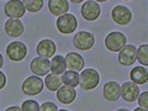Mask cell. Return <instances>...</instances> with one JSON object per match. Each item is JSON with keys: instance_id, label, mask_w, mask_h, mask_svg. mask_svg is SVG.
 <instances>
[{"instance_id": "9a60e30c", "label": "cell", "mask_w": 148, "mask_h": 111, "mask_svg": "<svg viewBox=\"0 0 148 111\" xmlns=\"http://www.w3.org/2000/svg\"><path fill=\"white\" fill-rule=\"evenodd\" d=\"M49 11L56 16H63L66 15L69 10V1L67 0H49L48 1Z\"/></svg>"}, {"instance_id": "44dd1931", "label": "cell", "mask_w": 148, "mask_h": 111, "mask_svg": "<svg viewBox=\"0 0 148 111\" xmlns=\"http://www.w3.org/2000/svg\"><path fill=\"white\" fill-rule=\"evenodd\" d=\"M45 84L47 86V89L49 91H57L59 88L62 86V78L59 75H56V74H47L46 75V79H45Z\"/></svg>"}, {"instance_id": "4fadbf2b", "label": "cell", "mask_w": 148, "mask_h": 111, "mask_svg": "<svg viewBox=\"0 0 148 111\" xmlns=\"http://www.w3.org/2000/svg\"><path fill=\"white\" fill-rule=\"evenodd\" d=\"M30 67H31V71L34 72L36 75L43 77V75H47L48 72L51 71V62L46 58L37 57V58L32 59Z\"/></svg>"}, {"instance_id": "1f68e13d", "label": "cell", "mask_w": 148, "mask_h": 111, "mask_svg": "<svg viewBox=\"0 0 148 111\" xmlns=\"http://www.w3.org/2000/svg\"><path fill=\"white\" fill-rule=\"evenodd\" d=\"M117 111H130V110H127V109H119Z\"/></svg>"}, {"instance_id": "52a82bcc", "label": "cell", "mask_w": 148, "mask_h": 111, "mask_svg": "<svg viewBox=\"0 0 148 111\" xmlns=\"http://www.w3.org/2000/svg\"><path fill=\"white\" fill-rule=\"evenodd\" d=\"M43 89V80L40 77H30L22 83V91L26 95H37Z\"/></svg>"}, {"instance_id": "603a6c76", "label": "cell", "mask_w": 148, "mask_h": 111, "mask_svg": "<svg viewBox=\"0 0 148 111\" xmlns=\"http://www.w3.org/2000/svg\"><path fill=\"white\" fill-rule=\"evenodd\" d=\"M24 3V6H25V10H29L30 12H37L40 11L43 6V1L42 0H25Z\"/></svg>"}, {"instance_id": "7a4b0ae2", "label": "cell", "mask_w": 148, "mask_h": 111, "mask_svg": "<svg viewBox=\"0 0 148 111\" xmlns=\"http://www.w3.org/2000/svg\"><path fill=\"white\" fill-rule=\"evenodd\" d=\"M105 46L110 52H120L126 46V36L122 32H111L106 36Z\"/></svg>"}, {"instance_id": "4316f807", "label": "cell", "mask_w": 148, "mask_h": 111, "mask_svg": "<svg viewBox=\"0 0 148 111\" xmlns=\"http://www.w3.org/2000/svg\"><path fill=\"white\" fill-rule=\"evenodd\" d=\"M40 111H58L57 105L51 103V101H47V103H43L40 106Z\"/></svg>"}, {"instance_id": "f1b7e54d", "label": "cell", "mask_w": 148, "mask_h": 111, "mask_svg": "<svg viewBox=\"0 0 148 111\" xmlns=\"http://www.w3.org/2000/svg\"><path fill=\"white\" fill-rule=\"evenodd\" d=\"M5 111H21V108H18V106H11V108H8Z\"/></svg>"}, {"instance_id": "ac0fdd59", "label": "cell", "mask_w": 148, "mask_h": 111, "mask_svg": "<svg viewBox=\"0 0 148 111\" xmlns=\"http://www.w3.org/2000/svg\"><path fill=\"white\" fill-rule=\"evenodd\" d=\"M5 32L11 37H18L24 34V25L20 20L9 18L5 22Z\"/></svg>"}, {"instance_id": "4dcf8cb0", "label": "cell", "mask_w": 148, "mask_h": 111, "mask_svg": "<svg viewBox=\"0 0 148 111\" xmlns=\"http://www.w3.org/2000/svg\"><path fill=\"white\" fill-rule=\"evenodd\" d=\"M133 111H148V110H146V109H142V108H136Z\"/></svg>"}, {"instance_id": "5bb4252c", "label": "cell", "mask_w": 148, "mask_h": 111, "mask_svg": "<svg viewBox=\"0 0 148 111\" xmlns=\"http://www.w3.org/2000/svg\"><path fill=\"white\" fill-rule=\"evenodd\" d=\"M56 52V43L51 40H42L37 45V54L41 58L48 59L54 56Z\"/></svg>"}, {"instance_id": "484cf974", "label": "cell", "mask_w": 148, "mask_h": 111, "mask_svg": "<svg viewBox=\"0 0 148 111\" xmlns=\"http://www.w3.org/2000/svg\"><path fill=\"white\" fill-rule=\"evenodd\" d=\"M137 100H138V104H140V108L148 110V92L147 91H143L142 94L138 96Z\"/></svg>"}, {"instance_id": "3957f363", "label": "cell", "mask_w": 148, "mask_h": 111, "mask_svg": "<svg viewBox=\"0 0 148 111\" xmlns=\"http://www.w3.org/2000/svg\"><path fill=\"white\" fill-rule=\"evenodd\" d=\"M73 43L78 49L88 51L95 43L94 35L90 34V32H88V31H80L73 37Z\"/></svg>"}, {"instance_id": "6da1fadb", "label": "cell", "mask_w": 148, "mask_h": 111, "mask_svg": "<svg viewBox=\"0 0 148 111\" xmlns=\"http://www.w3.org/2000/svg\"><path fill=\"white\" fill-rule=\"evenodd\" d=\"M100 83L99 73L92 68H88L85 71H82L79 75V85L83 90H91L96 88Z\"/></svg>"}, {"instance_id": "8992f818", "label": "cell", "mask_w": 148, "mask_h": 111, "mask_svg": "<svg viewBox=\"0 0 148 111\" xmlns=\"http://www.w3.org/2000/svg\"><path fill=\"white\" fill-rule=\"evenodd\" d=\"M6 54L11 61L20 62L26 57L27 47L25 46V43H22V42H17V41L16 42H11L6 47Z\"/></svg>"}, {"instance_id": "8fae6325", "label": "cell", "mask_w": 148, "mask_h": 111, "mask_svg": "<svg viewBox=\"0 0 148 111\" xmlns=\"http://www.w3.org/2000/svg\"><path fill=\"white\" fill-rule=\"evenodd\" d=\"M4 11H5L6 15L14 18V20H18L20 17L24 16L25 14V6L22 1H8L4 6Z\"/></svg>"}, {"instance_id": "30bf717a", "label": "cell", "mask_w": 148, "mask_h": 111, "mask_svg": "<svg viewBox=\"0 0 148 111\" xmlns=\"http://www.w3.org/2000/svg\"><path fill=\"white\" fill-rule=\"evenodd\" d=\"M137 59V48L133 45H126L119 52V62L122 66H131Z\"/></svg>"}, {"instance_id": "83f0119b", "label": "cell", "mask_w": 148, "mask_h": 111, "mask_svg": "<svg viewBox=\"0 0 148 111\" xmlns=\"http://www.w3.org/2000/svg\"><path fill=\"white\" fill-rule=\"evenodd\" d=\"M6 84V77L3 72H0V89H3Z\"/></svg>"}, {"instance_id": "7c38bea8", "label": "cell", "mask_w": 148, "mask_h": 111, "mask_svg": "<svg viewBox=\"0 0 148 111\" xmlns=\"http://www.w3.org/2000/svg\"><path fill=\"white\" fill-rule=\"evenodd\" d=\"M66 64H67V68L72 72H82L83 68H84V59L79 53H75V52H69L66 57Z\"/></svg>"}, {"instance_id": "2e32d148", "label": "cell", "mask_w": 148, "mask_h": 111, "mask_svg": "<svg viewBox=\"0 0 148 111\" xmlns=\"http://www.w3.org/2000/svg\"><path fill=\"white\" fill-rule=\"evenodd\" d=\"M104 96L108 101H116L120 98V84L117 82H108L104 85Z\"/></svg>"}, {"instance_id": "d6986e66", "label": "cell", "mask_w": 148, "mask_h": 111, "mask_svg": "<svg viewBox=\"0 0 148 111\" xmlns=\"http://www.w3.org/2000/svg\"><path fill=\"white\" fill-rule=\"evenodd\" d=\"M130 77H131L132 83H135L137 85L145 84L148 80V72L145 67H135L130 73Z\"/></svg>"}, {"instance_id": "ffe728a7", "label": "cell", "mask_w": 148, "mask_h": 111, "mask_svg": "<svg viewBox=\"0 0 148 111\" xmlns=\"http://www.w3.org/2000/svg\"><path fill=\"white\" fill-rule=\"evenodd\" d=\"M67 69V64H66V59L62 56H54L51 61V72L52 74L56 75H61L66 72Z\"/></svg>"}, {"instance_id": "277c9868", "label": "cell", "mask_w": 148, "mask_h": 111, "mask_svg": "<svg viewBox=\"0 0 148 111\" xmlns=\"http://www.w3.org/2000/svg\"><path fill=\"white\" fill-rule=\"evenodd\" d=\"M140 88L132 82H126L120 85V96L127 103H133L140 96Z\"/></svg>"}, {"instance_id": "7402d4cb", "label": "cell", "mask_w": 148, "mask_h": 111, "mask_svg": "<svg viewBox=\"0 0 148 111\" xmlns=\"http://www.w3.org/2000/svg\"><path fill=\"white\" fill-rule=\"evenodd\" d=\"M61 78H62V83L64 85H68L71 88H75L79 85V73H77V72H72V71L64 72Z\"/></svg>"}, {"instance_id": "cb8c5ba5", "label": "cell", "mask_w": 148, "mask_h": 111, "mask_svg": "<svg viewBox=\"0 0 148 111\" xmlns=\"http://www.w3.org/2000/svg\"><path fill=\"white\" fill-rule=\"evenodd\" d=\"M137 58L142 66H148V45H142L137 49Z\"/></svg>"}, {"instance_id": "d4e9b609", "label": "cell", "mask_w": 148, "mask_h": 111, "mask_svg": "<svg viewBox=\"0 0 148 111\" xmlns=\"http://www.w3.org/2000/svg\"><path fill=\"white\" fill-rule=\"evenodd\" d=\"M21 111H40V105L35 100H27L22 103Z\"/></svg>"}, {"instance_id": "d6a6232c", "label": "cell", "mask_w": 148, "mask_h": 111, "mask_svg": "<svg viewBox=\"0 0 148 111\" xmlns=\"http://www.w3.org/2000/svg\"><path fill=\"white\" fill-rule=\"evenodd\" d=\"M72 3H75V4L77 3H82V0H74V1H72Z\"/></svg>"}, {"instance_id": "836d02e7", "label": "cell", "mask_w": 148, "mask_h": 111, "mask_svg": "<svg viewBox=\"0 0 148 111\" xmlns=\"http://www.w3.org/2000/svg\"><path fill=\"white\" fill-rule=\"evenodd\" d=\"M59 111H68V110H66V109H62V110H59Z\"/></svg>"}, {"instance_id": "ba28073f", "label": "cell", "mask_w": 148, "mask_h": 111, "mask_svg": "<svg viewBox=\"0 0 148 111\" xmlns=\"http://www.w3.org/2000/svg\"><path fill=\"white\" fill-rule=\"evenodd\" d=\"M111 17L119 25H127L132 20V12L125 5H117L111 11Z\"/></svg>"}, {"instance_id": "5b68a950", "label": "cell", "mask_w": 148, "mask_h": 111, "mask_svg": "<svg viewBox=\"0 0 148 111\" xmlns=\"http://www.w3.org/2000/svg\"><path fill=\"white\" fill-rule=\"evenodd\" d=\"M77 26H78V21L75 16L72 15V14H66L63 16H59L57 20V29L59 30V32H62L64 35L74 32Z\"/></svg>"}, {"instance_id": "9c48e42d", "label": "cell", "mask_w": 148, "mask_h": 111, "mask_svg": "<svg viewBox=\"0 0 148 111\" xmlns=\"http://www.w3.org/2000/svg\"><path fill=\"white\" fill-rule=\"evenodd\" d=\"M100 6L98 1H85L82 6V16L85 18L86 21H95L96 18L100 16Z\"/></svg>"}, {"instance_id": "f546056e", "label": "cell", "mask_w": 148, "mask_h": 111, "mask_svg": "<svg viewBox=\"0 0 148 111\" xmlns=\"http://www.w3.org/2000/svg\"><path fill=\"white\" fill-rule=\"evenodd\" d=\"M3 63H4V58H3L1 53H0V69H1V67H3Z\"/></svg>"}, {"instance_id": "e0dca14e", "label": "cell", "mask_w": 148, "mask_h": 111, "mask_svg": "<svg viewBox=\"0 0 148 111\" xmlns=\"http://www.w3.org/2000/svg\"><path fill=\"white\" fill-rule=\"evenodd\" d=\"M75 96H77V92L74 90V88H71L68 85L61 86L57 90V98L63 104H72L74 99H75Z\"/></svg>"}]
</instances>
